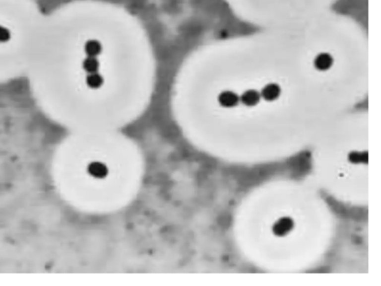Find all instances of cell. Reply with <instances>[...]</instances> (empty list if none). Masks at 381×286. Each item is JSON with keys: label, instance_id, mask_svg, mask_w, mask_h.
I'll list each match as a JSON object with an SVG mask.
<instances>
[{"label": "cell", "instance_id": "6da1fadb", "mask_svg": "<svg viewBox=\"0 0 381 286\" xmlns=\"http://www.w3.org/2000/svg\"><path fill=\"white\" fill-rule=\"evenodd\" d=\"M25 79L36 107L68 132L122 131L151 104L157 61L132 12L71 0L45 14Z\"/></svg>", "mask_w": 381, "mask_h": 286}, {"label": "cell", "instance_id": "7a4b0ae2", "mask_svg": "<svg viewBox=\"0 0 381 286\" xmlns=\"http://www.w3.org/2000/svg\"><path fill=\"white\" fill-rule=\"evenodd\" d=\"M60 193L73 208L90 215L125 210L141 192L145 158L122 131H71L55 154Z\"/></svg>", "mask_w": 381, "mask_h": 286}, {"label": "cell", "instance_id": "3957f363", "mask_svg": "<svg viewBox=\"0 0 381 286\" xmlns=\"http://www.w3.org/2000/svg\"><path fill=\"white\" fill-rule=\"evenodd\" d=\"M45 14L37 0H0V86L25 78Z\"/></svg>", "mask_w": 381, "mask_h": 286}, {"label": "cell", "instance_id": "277c9868", "mask_svg": "<svg viewBox=\"0 0 381 286\" xmlns=\"http://www.w3.org/2000/svg\"><path fill=\"white\" fill-rule=\"evenodd\" d=\"M294 223L293 219L283 217L277 220L272 226V232L277 236H284L293 229Z\"/></svg>", "mask_w": 381, "mask_h": 286}, {"label": "cell", "instance_id": "5b68a950", "mask_svg": "<svg viewBox=\"0 0 381 286\" xmlns=\"http://www.w3.org/2000/svg\"><path fill=\"white\" fill-rule=\"evenodd\" d=\"M333 60L331 55L327 52L318 54L314 59L315 68L318 71H327L333 65Z\"/></svg>", "mask_w": 381, "mask_h": 286}, {"label": "cell", "instance_id": "8992f818", "mask_svg": "<svg viewBox=\"0 0 381 286\" xmlns=\"http://www.w3.org/2000/svg\"><path fill=\"white\" fill-rule=\"evenodd\" d=\"M281 88L277 83H270L265 85L261 90V96L267 101H273L279 97Z\"/></svg>", "mask_w": 381, "mask_h": 286}, {"label": "cell", "instance_id": "52a82bcc", "mask_svg": "<svg viewBox=\"0 0 381 286\" xmlns=\"http://www.w3.org/2000/svg\"><path fill=\"white\" fill-rule=\"evenodd\" d=\"M240 100L247 107H254L260 101V94L254 89H248L243 93Z\"/></svg>", "mask_w": 381, "mask_h": 286}, {"label": "cell", "instance_id": "ba28073f", "mask_svg": "<svg viewBox=\"0 0 381 286\" xmlns=\"http://www.w3.org/2000/svg\"><path fill=\"white\" fill-rule=\"evenodd\" d=\"M348 159L350 162H353V163H360V162H368V154L366 152L365 154L364 152L353 151L349 153L348 155Z\"/></svg>", "mask_w": 381, "mask_h": 286}]
</instances>
